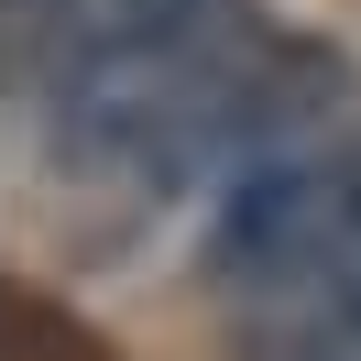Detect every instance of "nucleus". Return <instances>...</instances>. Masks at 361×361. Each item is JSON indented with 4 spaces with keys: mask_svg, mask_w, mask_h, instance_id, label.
<instances>
[{
    "mask_svg": "<svg viewBox=\"0 0 361 361\" xmlns=\"http://www.w3.org/2000/svg\"><path fill=\"white\" fill-rule=\"evenodd\" d=\"M361 263V121L285 142V154L219 176V208L197 230V274L241 307H295Z\"/></svg>",
    "mask_w": 361,
    "mask_h": 361,
    "instance_id": "1",
    "label": "nucleus"
}]
</instances>
